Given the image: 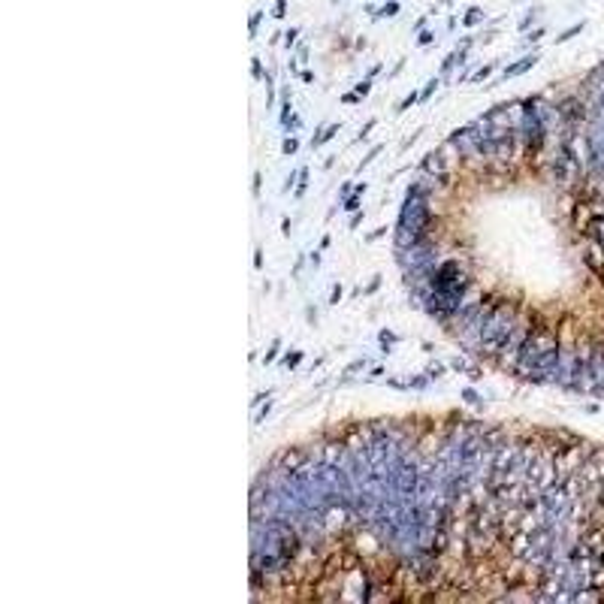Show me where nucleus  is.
I'll use <instances>...</instances> for the list:
<instances>
[{
  "label": "nucleus",
  "mask_w": 604,
  "mask_h": 604,
  "mask_svg": "<svg viewBox=\"0 0 604 604\" xmlns=\"http://www.w3.org/2000/svg\"><path fill=\"white\" fill-rule=\"evenodd\" d=\"M469 290H471V275L466 272V266L459 260H441L429 278V290L414 302L420 305L429 317L435 320H450L462 302L469 299Z\"/></svg>",
  "instance_id": "nucleus-1"
},
{
  "label": "nucleus",
  "mask_w": 604,
  "mask_h": 604,
  "mask_svg": "<svg viewBox=\"0 0 604 604\" xmlns=\"http://www.w3.org/2000/svg\"><path fill=\"white\" fill-rule=\"evenodd\" d=\"M432 191L417 178L402 197V205H399V221H396V248H408V245H417L423 239H429L432 227H435V215H432Z\"/></svg>",
  "instance_id": "nucleus-2"
},
{
  "label": "nucleus",
  "mask_w": 604,
  "mask_h": 604,
  "mask_svg": "<svg viewBox=\"0 0 604 604\" xmlns=\"http://www.w3.org/2000/svg\"><path fill=\"white\" fill-rule=\"evenodd\" d=\"M535 64H538V55H526L523 61H517V64H510V67L504 69L502 76L496 79V85H499V82H507V79H514V76H523L526 69H532Z\"/></svg>",
  "instance_id": "nucleus-3"
},
{
  "label": "nucleus",
  "mask_w": 604,
  "mask_h": 604,
  "mask_svg": "<svg viewBox=\"0 0 604 604\" xmlns=\"http://www.w3.org/2000/svg\"><path fill=\"white\" fill-rule=\"evenodd\" d=\"M378 344H381V354H390L399 344V336L393 330H378Z\"/></svg>",
  "instance_id": "nucleus-4"
},
{
  "label": "nucleus",
  "mask_w": 604,
  "mask_h": 604,
  "mask_svg": "<svg viewBox=\"0 0 604 604\" xmlns=\"http://www.w3.org/2000/svg\"><path fill=\"white\" fill-rule=\"evenodd\" d=\"M308 178H311V169L299 167V181H296V188H293V200H302V197H305V191H308Z\"/></svg>",
  "instance_id": "nucleus-5"
},
{
  "label": "nucleus",
  "mask_w": 604,
  "mask_h": 604,
  "mask_svg": "<svg viewBox=\"0 0 604 604\" xmlns=\"http://www.w3.org/2000/svg\"><path fill=\"white\" fill-rule=\"evenodd\" d=\"M366 366H369V360H354V363H351L347 369L341 371V378H338V384H347V381H351V378H354L357 371H360V369H366Z\"/></svg>",
  "instance_id": "nucleus-6"
},
{
  "label": "nucleus",
  "mask_w": 604,
  "mask_h": 604,
  "mask_svg": "<svg viewBox=\"0 0 604 604\" xmlns=\"http://www.w3.org/2000/svg\"><path fill=\"white\" fill-rule=\"evenodd\" d=\"M480 21H483V9H480V6H471L469 12H466V18H462L466 28H477Z\"/></svg>",
  "instance_id": "nucleus-7"
},
{
  "label": "nucleus",
  "mask_w": 604,
  "mask_h": 604,
  "mask_svg": "<svg viewBox=\"0 0 604 604\" xmlns=\"http://www.w3.org/2000/svg\"><path fill=\"white\" fill-rule=\"evenodd\" d=\"M296 151H299V139H296L293 133L284 136V142H281V154H284V157H293Z\"/></svg>",
  "instance_id": "nucleus-8"
},
{
  "label": "nucleus",
  "mask_w": 604,
  "mask_h": 604,
  "mask_svg": "<svg viewBox=\"0 0 604 604\" xmlns=\"http://www.w3.org/2000/svg\"><path fill=\"white\" fill-rule=\"evenodd\" d=\"M414 103H420V91H411V94H408L402 103H396V106H393V112H396V115H402V112H408Z\"/></svg>",
  "instance_id": "nucleus-9"
},
{
  "label": "nucleus",
  "mask_w": 604,
  "mask_h": 604,
  "mask_svg": "<svg viewBox=\"0 0 604 604\" xmlns=\"http://www.w3.org/2000/svg\"><path fill=\"white\" fill-rule=\"evenodd\" d=\"M462 399H466L469 405H474L477 411H483V399H480V393H477L474 387H466V390H462Z\"/></svg>",
  "instance_id": "nucleus-10"
},
{
  "label": "nucleus",
  "mask_w": 604,
  "mask_h": 604,
  "mask_svg": "<svg viewBox=\"0 0 604 604\" xmlns=\"http://www.w3.org/2000/svg\"><path fill=\"white\" fill-rule=\"evenodd\" d=\"M381 151H384V145H375V148H369V151H366V154H363V160H360V164H357V172H363V169L369 167V164H371V160H375V157H378V154H381Z\"/></svg>",
  "instance_id": "nucleus-11"
},
{
  "label": "nucleus",
  "mask_w": 604,
  "mask_h": 604,
  "mask_svg": "<svg viewBox=\"0 0 604 604\" xmlns=\"http://www.w3.org/2000/svg\"><path fill=\"white\" fill-rule=\"evenodd\" d=\"M299 360H302V351H287V354L281 357V366H284V369H296Z\"/></svg>",
  "instance_id": "nucleus-12"
},
{
  "label": "nucleus",
  "mask_w": 604,
  "mask_h": 604,
  "mask_svg": "<svg viewBox=\"0 0 604 604\" xmlns=\"http://www.w3.org/2000/svg\"><path fill=\"white\" fill-rule=\"evenodd\" d=\"M360 200H363V194H357V191H354V194H351L347 200L341 202V208H344L347 215H354V212H360Z\"/></svg>",
  "instance_id": "nucleus-13"
},
{
  "label": "nucleus",
  "mask_w": 604,
  "mask_h": 604,
  "mask_svg": "<svg viewBox=\"0 0 604 604\" xmlns=\"http://www.w3.org/2000/svg\"><path fill=\"white\" fill-rule=\"evenodd\" d=\"M260 21H263V12H260V9L251 12V18H248V36H251V39H254L257 31H260Z\"/></svg>",
  "instance_id": "nucleus-14"
},
{
  "label": "nucleus",
  "mask_w": 604,
  "mask_h": 604,
  "mask_svg": "<svg viewBox=\"0 0 604 604\" xmlns=\"http://www.w3.org/2000/svg\"><path fill=\"white\" fill-rule=\"evenodd\" d=\"M278 351H281V338H272V344H269L266 357H263V366H272V360L278 357Z\"/></svg>",
  "instance_id": "nucleus-15"
},
{
  "label": "nucleus",
  "mask_w": 604,
  "mask_h": 604,
  "mask_svg": "<svg viewBox=\"0 0 604 604\" xmlns=\"http://www.w3.org/2000/svg\"><path fill=\"white\" fill-rule=\"evenodd\" d=\"M272 408H275V402H266V405H260V411H257V414L251 417V420H254V426H260V423L266 420L269 414H272Z\"/></svg>",
  "instance_id": "nucleus-16"
},
{
  "label": "nucleus",
  "mask_w": 604,
  "mask_h": 604,
  "mask_svg": "<svg viewBox=\"0 0 604 604\" xmlns=\"http://www.w3.org/2000/svg\"><path fill=\"white\" fill-rule=\"evenodd\" d=\"M281 127H284V133L290 136L293 130H299V127H302V115H290V118H287V121H284Z\"/></svg>",
  "instance_id": "nucleus-17"
},
{
  "label": "nucleus",
  "mask_w": 604,
  "mask_h": 604,
  "mask_svg": "<svg viewBox=\"0 0 604 604\" xmlns=\"http://www.w3.org/2000/svg\"><path fill=\"white\" fill-rule=\"evenodd\" d=\"M363 221H366V212H363V208H360V212H354V215H351V218H347V230H351V233H354V230H357V227H360V224H363Z\"/></svg>",
  "instance_id": "nucleus-18"
},
{
  "label": "nucleus",
  "mask_w": 604,
  "mask_h": 604,
  "mask_svg": "<svg viewBox=\"0 0 604 604\" xmlns=\"http://www.w3.org/2000/svg\"><path fill=\"white\" fill-rule=\"evenodd\" d=\"M435 91H438V79H429V82H426V88L420 91V103H426L432 94H435Z\"/></svg>",
  "instance_id": "nucleus-19"
},
{
  "label": "nucleus",
  "mask_w": 604,
  "mask_h": 604,
  "mask_svg": "<svg viewBox=\"0 0 604 604\" xmlns=\"http://www.w3.org/2000/svg\"><path fill=\"white\" fill-rule=\"evenodd\" d=\"M396 12H399V3H396V0H390V3H387L381 12H375V15H378V18H390V15H396Z\"/></svg>",
  "instance_id": "nucleus-20"
},
{
  "label": "nucleus",
  "mask_w": 604,
  "mask_h": 604,
  "mask_svg": "<svg viewBox=\"0 0 604 604\" xmlns=\"http://www.w3.org/2000/svg\"><path fill=\"white\" fill-rule=\"evenodd\" d=\"M493 69H496V64H486V67H480V73H474V76H471V82H486Z\"/></svg>",
  "instance_id": "nucleus-21"
},
{
  "label": "nucleus",
  "mask_w": 604,
  "mask_h": 604,
  "mask_svg": "<svg viewBox=\"0 0 604 604\" xmlns=\"http://www.w3.org/2000/svg\"><path fill=\"white\" fill-rule=\"evenodd\" d=\"M381 284H384V278H381V275H375V278H371L369 284H366V290H363V293H366V296H371V293H378V290H381Z\"/></svg>",
  "instance_id": "nucleus-22"
},
{
  "label": "nucleus",
  "mask_w": 604,
  "mask_h": 604,
  "mask_svg": "<svg viewBox=\"0 0 604 604\" xmlns=\"http://www.w3.org/2000/svg\"><path fill=\"white\" fill-rule=\"evenodd\" d=\"M338 130H341V121H333L330 127H323V145H327V142H330V139H333Z\"/></svg>",
  "instance_id": "nucleus-23"
},
{
  "label": "nucleus",
  "mask_w": 604,
  "mask_h": 604,
  "mask_svg": "<svg viewBox=\"0 0 604 604\" xmlns=\"http://www.w3.org/2000/svg\"><path fill=\"white\" fill-rule=\"evenodd\" d=\"M580 31H583V21H580V25H574V28H568V31H562V34L556 36V42H565V39H571V36L580 34Z\"/></svg>",
  "instance_id": "nucleus-24"
},
{
  "label": "nucleus",
  "mask_w": 604,
  "mask_h": 604,
  "mask_svg": "<svg viewBox=\"0 0 604 604\" xmlns=\"http://www.w3.org/2000/svg\"><path fill=\"white\" fill-rule=\"evenodd\" d=\"M251 76H254V82H260V79H266V73H263V64H260L257 58L251 61Z\"/></svg>",
  "instance_id": "nucleus-25"
},
{
  "label": "nucleus",
  "mask_w": 604,
  "mask_h": 604,
  "mask_svg": "<svg viewBox=\"0 0 604 604\" xmlns=\"http://www.w3.org/2000/svg\"><path fill=\"white\" fill-rule=\"evenodd\" d=\"M363 100L357 91H347V94H341V106H357V103Z\"/></svg>",
  "instance_id": "nucleus-26"
},
{
  "label": "nucleus",
  "mask_w": 604,
  "mask_h": 604,
  "mask_svg": "<svg viewBox=\"0 0 604 604\" xmlns=\"http://www.w3.org/2000/svg\"><path fill=\"white\" fill-rule=\"evenodd\" d=\"M423 130H426V127H417V130H414V133H411V136L402 142V145H399V151H408V148L414 145V139H417V136H423Z\"/></svg>",
  "instance_id": "nucleus-27"
},
{
  "label": "nucleus",
  "mask_w": 604,
  "mask_h": 604,
  "mask_svg": "<svg viewBox=\"0 0 604 604\" xmlns=\"http://www.w3.org/2000/svg\"><path fill=\"white\" fill-rule=\"evenodd\" d=\"M260 188H263V175H260V172H254V178H251V194H254V197H260Z\"/></svg>",
  "instance_id": "nucleus-28"
},
{
  "label": "nucleus",
  "mask_w": 604,
  "mask_h": 604,
  "mask_svg": "<svg viewBox=\"0 0 604 604\" xmlns=\"http://www.w3.org/2000/svg\"><path fill=\"white\" fill-rule=\"evenodd\" d=\"M284 12H287V0H275L272 15H275V18H284Z\"/></svg>",
  "instance_id": "nucleus-29"
},
{
  "label": "nucleus",
  "mask_w": 604,
  "mask_h": 604,
  "mask_svg": "<svg viewBox=\"0 0 604 604\" xmlns=\"http://www.w3.org/2000/svg\"><path fill=\"white\" fill-rule=\"evenodd\" d=\"M354 91H357L360 97H366V94L371 91V79H363V82H357V88H354Z\"/></svg>",
  "instance_id": "nucleus-30"
},
{
  "label": "nucleus",
  "mask_w": 604,
  "mask_h": 604,
  "mask_svg": "<svg viewBox=\"0 0 604 604\" xmlns=\"http://www.w3.org/2000/svg\"><path fill=\"white\" fill-rule=\"evenodd\" d=\"M296 181H299V169H293V172L287 175V181H284V191H293V188H296Z\"/></svg>",
  "instance_id": "nucleus-31"
},
{
  "label": "nucleus",
  "mask_w": 604,
  "mask_h": 604,
  "mask_svg": "<svg viewBox=\"0 0 604 604\" xmlns=\"http://www.w3.org/2000/svg\"><path fill=\"white\" fill-rule=\"evenodd\" d=\"M375 124H378V121H375V118H369V121H366V127H363V130L357 133V142H363V139H366V136L371 133V127H375Z\"/></svg>",
  "instance_id": "nucleus-32"
},
{
  "label": "nucleus",
  "mask_w": 604,
  "mask_h": 604,
  "mask_svg": "<svg viewBox=\"0 0 604 604\" xmlns=\"http://www.w3.org/2000/svg\"><path fill=\"white\" fill-rule=\"evenodd\" d=\"M341 293H344V287L336 284V287H333V293H330V305H338V302H341Z\"/></svg>",
  "instance_id": "nucleus-33"
},
{
  "label": "nucleus",
  "mask_w": 604,
  "mask_h": 604,
  "mask_svg": "<svg viewBox=\"0 0 604 604\" xmlns=\"http://www.w3.org/2000/svg\"><path fill=\"white\" fill-rule=\"evenodd\" d=\"M269 393H272V390H263V393H257V396L251 399V408H260V405H263V402L269 399Z\"/></svg>",
  "instance_id": "nucleus-34"
},
{
  "label": "nucleus",
  "mask_w": 604,
  "mask_h": 604,
  "mask_svg": "<svg viewBox=\"0 0 604 604\" xmlns=\"http://www.w3.org/2000/svg\"><path fill=\"white\" fill-rule=\"evenodd\" d=\"M381 236H387V227H375L371 233H366V242H375V239H381Z\"/></svg>",
  "instance_id": "nucleus-35"
},
{
  "label": "nucleus",
  "mask_w": 604,
  "mask_h": 604,
  "mask_svg": "<svg viewBox=\"0 0 604 604\" xmlns=\"http://www.w3.org/2000/svg\"><path fill=\"white\" fill-rule=\"evenodd\" d=\"M254 269H263V248H254Z\"/></svg>",
  "instance_id": "nucleus-36"
},
{
  "label": "nucleus",
  "mask_w": 604,
  "mask_h": 604,
  "mask_svg": "<svg viewBox=\"0 0 604 604\" xmlns=\"http://www.w3.org/2000/svg\"><path fill=\"white\" fill-rule=\"evenodd\" d=\"M305 314H308V323L314 327V323H317V308H314V305H308V308H305Z\"/></svg>",
  "instance_id": "nucleus-37"
},
{
  "label": "nucleus",
  "mask_w": 604,
  "mask_h": 604,
  "mask_svg": "<svg viewBox=\"0 0 604 604\" xmlns=\"http://www.w3.org/2000/svg\"><path fill=\"white\" fill-rule=\"evenodd\" d=\"M302 266H305V254H299V257H296V266H293V278H299Z\"/></svg>",
  "instance_id": "nucleus-38"
},
{
  "label": "nucleus",
  "mask_w": 604,
  "mask_h": 604,
  "mask_svg": "<svg viewBox=\"0 0 604 604\" xmlns=\"http://www.w3.org/2000/svg\"><path fill=\"white\" fill-rule=\"evenodd\" d=\"M381 375H384V366H375V369L366 375V381H375V378H381Z\"/></svg>",
  "instance_id": "nucleus-39"
},
{
  "label": "nucleus",
  "mask_w": 604,
  "mask_h": 604,
  "mask_svg": "<svg viewBox=\"0 0 604 604\" xmlns=\"http://www.w3.org/2000/svg\"><path fill=\"white\" fill-rule=\"evenodd\" d=\"M299 79L308 85V82H314V73H311V69H299Z\"/></svg>",
  "instance_id": "nucleus-40"
},
{
  "label": "nucleus",
  "mask_w": 604,
  "mask_h": 604,
  "mask_svg": "<svg viewBox=\"0 0 604 604\" xmlns=\"http://www.w3.org/2000/svg\"><path fill=\"white\" fill-rule=\"evenodd\" d=\"M417 39H420V45H429V42H432V34H429V31H423Z\"/></svg>",
  "instance_id": "nucleus-41"
},
{
  "label": "nucleus",
  "mask_w": 604,
  "mask_h": 604,
  "mask_svg": "<svg viewBox=\"0 0 604 604\" xmlns=\"http://www.w3.org/2000/svg\"><path fill=\"white\" fill-rule=\"evenodd\" d=\"M330 245H333V239H330V236H323V239H320V245H317V251H327Z\"/></svg>",
  "instance_id": "nucleus-42"
},
{
  "label": "nucleus",
  "mask_w": 604,
  "mask_h": 604,
  "mask_svg": "<svg viewBox=\"0 0 604 604\" xmlns=\"http://www.w3.org/2000/svg\"><path fill=\"white\" fill-rule=\"evenodd\" d=\"M290 227H293V224H290V218H284V221H281V233L290 236Z\"/></svg>",
  "instance_id": "nucleus-43"
},
{
  "label": "nucleus",
  "mask_w": 604,
  "mask_h": 604,
  "mask_svg": "<svg viewBox=\"0 0 604 604\" xmlns=\"http://www.w3.org/2000/svg\"><path fill=\"white\" fill-rule=\"evenodd\" d=\"M336 160H338L336 154H330V157H327V160H323V169H333V167H336Z\"/></svg>",
  "instance_id": "nucleus-44"
},
{
  "label": "nucleus",
  "mask_w": 604,
  "mask_h": 604,
  "mask_svg": "<svg viewBox=\"0 0 604 604\" xmlns=\"http://www.w3.org/2000/svg\"><path fill=\"white\" fill-rule=\"evenodd\" d=\"M544 31H547V28H538V31H532V34H529V39H532V42H535V39H541V36H544Z\"/></svg>",
  "instance_id": "nucleus-45"
},
{
  "label": "nucleus",
  "mask_w": 604,
  "mask_h": 604,
  "mask_svg": "<svg viewBox=\"0 0 604 604\" xmlns=\"http://www.w3.org/2000/svg\"><path fill=\"white\" fill-rule=\"evenodd\" d=\"M354 191H357V194H366V191H369V184H366V181H357V188H354Z\"/></svg>",
  "instance_id": "nucleus-46"
}]
</instances>
